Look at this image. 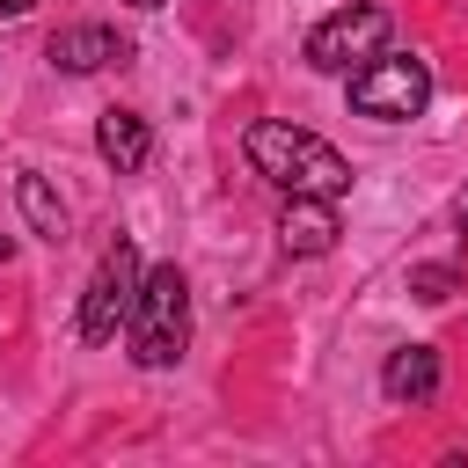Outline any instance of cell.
Instances as JSON below:
<instances>
[{
	"instance_id": "30bf717a",
	"label": "cell",
	"mask_w": 468,
	"mask_h": 468,
	"mask_svg": "<svg viewBox=\"0 0 468 468\" xmlns=\"http://www.w3.org/2000/svg\"><path fill=\"white\" fill-rule=\"evenodd\" d=\"M15 205H22V219H29V234H44L51 249L66 241V205H58V190L37 176V168H22L15 176Z\"/></svg>"
},
{
	"instance_id": "ba28073f",
	"label": "cell",
	"mask_w": 468,
	"mask_h": 468,
	"mask_svg": "<svg viewBox=\"0 0 468 468\" xmlns=\"http://www.w3.org/2000/svg\"><path fill=\"white\" fill-rule=\"evenodd\" d=\"M95 154H102L117 176L146 168V154H154V132H146V117H139V110H102V117H95Z\"/></svg>"
},
{
	"instance_id": "277c9868",
	"label": "cell",
	"mask_w": 468,
	"mask_h": 468,
	"mask_svg": "<svg viewBox=\"0 0 468 468\" xmlns=\"http://www.w3.org/2000/svg\"><path fill=\"white\" fill-rule=\"evenodd\" d=\"M139 249H132V234H117L110 249H102V263H95V278H88V292H80V344H110L124 322H132V307H139Z\"/></svg>"
},
{
	"instance_id": "5bb4252c",
	"label": "cell",
	"mask_w": 468,
	"mask_h": 468,
	"mask_svg": "<svg viewBox=\"0 0 468 468\" xmlns=\"http://www.w3.org/2000/svg\"><path fill=\"white\" fill-rule=\"evenodd\" d=\"M124 7H168V0H124Z\"/></svg>"
},
{
	"instance_id": "4fadbf2b",
	"label": "cell",
	"mask_w": 468,
	"mask_h": 468,
	"mask_svg": "<svg viewBox=\"0 0 468 468\" xmlns=\"http://www.w3.org/2000/svg\"><path fill=\"white\" fill-rule=\"evenodd\" d=\"M7 256H15V241H7V234H0V263H7Z\"/></svg>"
},
{
	"instance_id": "7a4b0ae2",
	"label": "cell",
	"mask_w": 468,
	"mask_h": 468,
	"mask_svg": "<svg viewBox=\"0 0 468 468\" xmlns=\"http://www.w3.org/2000/svg\"><path fill=\"white\" fill-rule=\"evenodd\" d=\"M124 336H132V366H146V373H168L190 351V278L176 263H154L139 278V307H132Z\"/></svg>"
},
{
	"instance_id": "7c38bea8",
	"label": "cell",
	"mask_w": 468,
	"mask_h": 468,
	"mask_svg": "<svg viewBox=\"0 0 468 468\" xmlns=\"http://www.w3.org/2000/svg\"><path fill=\"white\" fill-rule=\"evenodd\" d=\"M29 7H37V0H0V15H29Z\"/></svg>"
},
{
	"instance_id": "8fae6325",
	"label": "cell",
	"mask_w": 468,
	"mask_h": 468,
	"mask_svg": "<svg viewBox=\"0 0 468 468\" xmlns=\"http://www.w3.org/2000/svg\"><path fill=\"white\" fill-rule=\"evenodd\" d=\"M410 292H417V300H453V292H461V278H453V271H439V263H417V271H410Z\"/></svg>"
},
{
	"instance_id": "52a82bcc",
	"label": "cell",
	"mask_w": 468,
	"mask_h": 468,
	"mask_svg": "<svg viewBox=\"0 0 468 468\" xmlns=\"http://www.w3.org/2000/svg\"><path fill=\"white\" fill-rule=\"evenodd\" d=\"M336 197H285V212H278V241H285V256H329L336 249Z\"/></svg>"
},
{
	"instance_id": "5b68a950",
	"label": "cell",
	"mask_w": 468,
	"mask_h": 468,
	"mask_svg": "<svg viewBox=\"0 0 468 468\" xmlns=\"http://www.w3.org/2000/svg\"><path fill=\"white\" fill-rule=\"evenodd\" d=\"M380 44H388V7L358 0V7H336L307 29V66L314 73H351V66L380 58Z\"/></svg>"
},
{
	"instance_id": "9c48e42d",
	"label": "cell",
	"mask_w": 468,
	"mask_h": 468,
	"mask_svg": "<svg viewBox=\"0 0 468 468\" xmlns=\"http://www.w3.org/2000/svg\"><path fill=\"white\" fill-rule=\"evenodd\" d=\"M380 388H388V402H431L439 395V351L431 344H402L388 366H380Z\"/></svg>"
},
{
	"instance_id": "3957f363",
	"label": "cell",
	"mask_w": 468,
	"mask_h": 468,
	"mask_svg": "<svg viewBox=\"0 0 468 468\" xmlns=\"http://www.w3.org/2000/svg\"><path fill=\"white\" fill-rule=\"evenodd\" d=\"M424 102H431V66L417 51H380L351 73V110L358 117L402 124V117H424Z\"/></svg>"
},
{
	"instance_id": "8992f818",
	"label": "cell",
	"mask_w": 468,
	"mask_h": 468,
	"mask_svg": "<svg viewBox=\"0 0 468 468\" xmlns=\"http://www.w3.org/2000/svg\"><path fill=\"white\" fill-rule=\"evenodd\" d=\"M44 58H51L58 73H102V66H124L132 44H124L110 22H66V29H51Z\"/></svg>"
},
{
	"instance_id": "6da1fadb",
	"label": "cell",
	"mask_w": 468,
	"mask_h": 468,
	"mask_svg": "<svg viewBox=\"0 0 468 468\" xmlns=\"http://www.w3.org/2000/svg\"><path fill=\"white\" fill-rule=\"evenodd\" d=\"M241 154H249V168H256L263 183H278L285 197H344V190H351V161H344L329 139H314L307 124L256 117V124L241 132Z\"/></svg>"
}]
</instances>
